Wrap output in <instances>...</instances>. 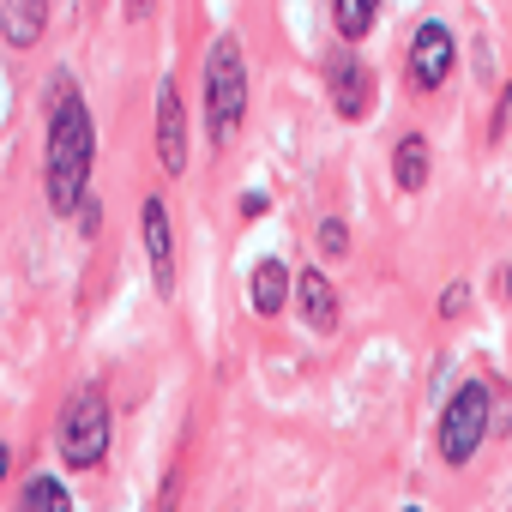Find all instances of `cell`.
<instances>
[{
    "mask_svg": "<svg viewBox=\"0 0 512 512\" xmlns=\"http://www.w3.org/2000/svg\"><path fill=\"white\" fill-rule=\"evenodd\" d=\"M266 205H272L266 193H241V217H266Z\"/></svg>",
    "mask_w": 512,
    "mask_h": 512,
    "instance_id": "obj_18",
    "label": "cell"
},
{
    "mask_svg": "<svg viewBox=\"0 0 512 512\" xmlns=\"http://www.w3.org/2000/svg\"><path fill=\"white\" fill-rule=\"evenodd\" d=\"M7 464H13V452H7V446H0V482H7Z\"/></svg>",
    "mask_w": 512,
    "mask_h": 512,
    "instance_id": "obj_19",
    "label": "cell"
},
{
    "mask_svg": "<svg viewBox=\"0 0 512 512\" xmlns=\"http://www.w3.org/2000/svg\"><path fill=\"white\" fill-rule=\"evenodd\" d=\"M91 151H97V139H91V109H85L79 85L55 73V85H49V145H43L49 163H43V187H49V205H55L61 217L91 199V193H85V181H91Z\"/></svg>",
    "mask_w": 512,
    "mask_h": 512,
    "instance_id": "obj_1",
    "label": "cell"
},
{
    "mask_svg": "<svg viewBox=\"0 0 512 512\" xmlns=\"http://www.w3.org/2000/svg\"><path fill=\"white\" fill-rule=\"evenodd\" d=\"M506 296H512V266H506Z\"/></svg>",
    "mask_w": 512,
    "mask_h": 512,
    "instance_id": "obj_20",
    "label": "cell"
},
{
    "mask_svg": "<svg viewBox=\"0 0 512 512\" xmlns=\"http://www.w3.org/2000/svg\"><path fill=\"white\" fill-rule=\"evenodd\" d=\"M103 452H109V398L97 386H85L61 410V458H67V470H91V464H103Z\"/></svg>",
    "mask_w": 512,
    "mask_h": 512,
    "instance_id": "obj_3",
    "label": "cell"
},
{
    "mask_svg": "<svg viewBox=\"0 0 512 512\" xmlns=\"http://www.w3.org/2000/svg\"><path fill=\"white\" fill-rule=\"evenodd\" d=\"M320 247H326V253H344V247H350V229H344L338 217H326V223H320Z\"/></svg>",
    "mask_w": 512,
    "mask_h": 512,
    "instance_id": "obj_15",
    "label": "cell"
},
{
    "mask_svg": "<svg viewBox=\"0 0 512 512\" xmlns=\"http://www.w3.org/2000/svg\"><path fill=\"white\" fill-rule=\"evenodd\" d=\"M464 302H470V290H464V284L440 290V314H446V320H458V314H464Z\"/></svg>",
    "mask_w": 512,
    "mask_h": 512,
    "instance_id": "obj_16",
    "label": "cell"
},
{
    "mask_svg": "<svg viewBox=\"0 0 512 512\" xmlns=\"http://www.w3.org/2000/svg\"><path fill=\"white\" fill-rule=\"evenodd\" d=\"M49 25V7L43 0H13V7H0V37H7L13 49H31Z\"/></svg>",
    "mask_w": 512,
    "mask_h": 512,
    "instance_id": "obj_10",
    "label": "cell"
},
{
    "mask_svg": "<svg viewBox=\"0 0 512 512\" xmlns=\"http://www.w3.org/2000/svg\"><path fill=\"white\" fill-rule=\"evenodd\" d=\"M374 13H380L374 0H332V25H338L350 43H362V37L374 31Z\"/></svg>",
    "mask_w": 512,
    "mask_h": 512,
    "instance_id": "obj_14",
    "label": "cell"
},
{
    "mask_svg": "<svg viewBox=\"0 0 512 512\" xmlns=\"http://www.w3.org/2000/svg\"><path fill=\"white\" fill-rule=\"evenodd\" d=\"M452 61H458L452 31H446L440 19H428V25L416 31V43H410V79H416L422 91H440V85L452 79Z\"/></svg>",
    "mask_w": 512,
    "mask_h": 512,
    "instance_id": "obj_5",
    "label": "cell"
},
{
    "mask_svg": "<svg viewBox=\"0 0 512 512\" xmlns=\"http://www.w3.org/2000/svg\"><path fill=\"white\" fill-rule=\"evenodd\" d=\"M157 157H163L169 175L187 169V109H181V91H175L169 79H163V91H157Z\"/></svg>",
    "mask_w": 512,
    "mask_h": 512,
    "instance_id": "obj_7",
    "label": "cell"
},
{
    "mask_svg": "<svg viewBox=\"0 0 512 512\" xmlns=\"http://www.w3.org/2000/svg\"><path fill=\"white\" fill-rule=\"evenodd\" d=\"M296 308H302V320H308V332H338V290L326 284V272H302L296 278Z\"/></svg>",
    "mask_w": 512,
    "mask_h": 512,
    "instance_id": "obj_9",
    "label": "cell"
},
{
    "mask_svg": "<svg viewBox=\"0 0 512 512\" xmlns=\"http://www.w3.org/2000/svg\"><path fill=\"white\" fill-rule=\"evenodd\" d=\"M247 115V61H241V43L235 37H217L211 55H205V127L211 139H235Z\"/></svg>",
    "mask_w": 512,
    "mask_h": 512,
    "instance_id": "obj_2",
    "label": "cell"
},
{
    "mask_svg": "<svg viewBox=\"0 0 512 512\" xmlns=\"http://www.w3.org/2000/svg\"><path fill=\"white\" fill-rule=\"evenodd\" d=\"M19 512H73V494L55 482V476H31L19 488Z\"/></svg>",
    "mask_w": 512,
    "mask_h": 512,
    "instance_id": "obj_13",
    "label": "cell"
},
{
    "mask_svg": "<svg viewBox=\"0 0 512 512\" xmlns=\"http://www.w3.org/2000/svg\"><path fill=\"white\" fill-rule=\"evenodd\" d=\"M247 296H253V314H278V308L290 302V272H284L278 260H266L260 272H253V284H247Z\"/></svg>",
    "mask_w": 512,
    "mask_h": 512,
    "instance_id": "obj_11",
    "label": "cell"
},
{
    "mask_svg": "<svg viewBox=\"0 0 512 512\" xmlns=\"http://www.w3.org/2000/svg\"><path fill=\"white\" fill-rule=\"evenodd\" d=\"M139 229H145V253H151V284H157V296H169L175 290V229H169V211L157 193L139 205Z\"/></svg>",
    "mask_w": 512,
    "mask_h": 512,
    "instance_id": "obj_6",
    "label": "cell"
},
{
    "mask_svg": "<svg viewBox=\"0 0 512 512\" xmlns=\"http://www.w3.org/2000/svg\"><path fill=\"white\" fill-rule=\"evenodd\" d=\"M97 223H103V211H97V199H85V205H79V229L97 235Z\"/></svg>",
    "mask_w": 512,
    "mask_h": 512,
    "instance_id": "obj_17",
    "label": "cell"
},
{
    "mask_svg": "<svg viewBox=\"0 0 512 512\" xmlns=\"http://www.w3.org/2000/svg\"><path fill=\"white\" fill-rule=\"evenodd\" d=\"M488 410H494L488 380H464V386L452 392V404H446V416H440V458H446V464H470V458H476V446H482V434H488Z\"/></svg>",
    "mask_w": 512,
    "mask_h": 512,
    "instance_id": "obj_4",
    "label": "cell"
},
{
    "mask_svg": "<svg viewBox=\"0 0 512 512\" xmlns=\"http://www.w3.org/2000/svg\"><path fill=\"white\" fill-rule=\"evenodd\" d=\"M392 175H398L404 193H416V187L428 181V139H422V133H404V139H398V151H392Z\"/></svg>",
    "mask_w": 512,
    "mask_h": 512,
    "instance_id": "obj_12",
    "label": "cell"
},
{
    "mask_svg": "<svg viewBox=\"0 0 512 512\" xmlns=\"http://www.w3.org/2000/svg\"><path fill=\"white\" fill-rule=\"evenodd\" d=\"M404 512H422V506H404Z\"/></svg>",
    "mask_w": 512,
    "mask_h": 512,
    "instance_id": "obj_21",
    "label": "cell"
},
{
    "mask_svg": "<svg viewBox=\"0 0 512 512\" xmlns=\"http://www.w3.org/2000/svg\"><path fill=\"white\" fill-rule=\"evenodd\" d=\"M332 109H338L344 121H362V115L374 109V79H368V67H362L356 55H338V61H332Z\"/></svg>",
    "mask_w": 512,
    "mask_h": 512,
    "instance_id": "obj_8",
    "label": "cell"
}]
</instances>
